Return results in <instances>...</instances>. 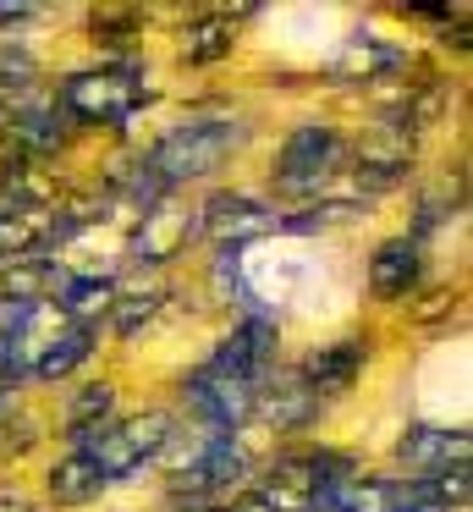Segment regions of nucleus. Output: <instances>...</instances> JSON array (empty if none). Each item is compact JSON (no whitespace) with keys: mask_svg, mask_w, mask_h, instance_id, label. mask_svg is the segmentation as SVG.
<instances>
[{"mask_svg":"<svg viewBox=\"0 0 473 512\" xmlns=\"http://www.w3.org/2000/svg\"><path fill=\"white\" fill-rule=\"evenodd\" d=\"M253 380H237V375H220V369H193V375L182 380V402L187 413H193V424H204V430L215 435H237L242 424L253 419Z\"/></svg>","mask_w":473,"mask_h":512,"instance_id":"nucleus-6","label":"nucleus"},{"mask_svg":"<svg viewBox=\"0 0 473 512\" xmlns=\"http://www.w3.org/2000/svg\"><path fill=\"white\" fill-rule=\"evenodd\" d=\"M242 138H248V127H242L237 116H187V122H176L171 133L149 149L143 171H149L165 193L193 188V182L215 177V171L237 155Z\"/></svg>","mask_w":473,"mask_h":512,"instance_id":"nucleus-1","label":"nucleus"},{"mask_svg":"<svg viewBox=\"0 0 473 512\" xmlns=\"http://www.w3.org/2000/svg\"><path fill=\"white\" fill-rule=\"evenodd\" d=\"M165 512H220V507H198V501H171Z\"/></svg>","mask_w":473,"mask_h":512,"instance_id":"nucleus-30","label":"nucleus"},{"mask_svg":"<svg viewBox=\"0 0 473 512\" xmlns=\"http://www.w3.org/2000/svg\"><path fill=\"white\" fill-rule=\"evenodd\" d=\"M451 303H457V298H451V292H435V298H429L424 309L413 314V320H424V325H429V320H446V314H451Z\"/></svg>","mask_w":473,"mask_h":512,"instance_id":"nucleus-25","label":"nucleus"},{"mask_svg":"<svg viewBox=\"0 0 473 512\" xmlns=\"http://www.w3.org/2000/svg\"><path fill=\"white\" fill-rule=\"evenodd\" d=\"M193 237H198V210H176L171 193H160V199L138 215V232H132V265H149V270L171 265Z\"/></svg>","mask_w":473,"mask_h":512,"instance_id":"nucleus-9","label":"nucleus"},{"mask_svg":"<svg viewBox=\"0 0 473 512\" xmlns=\"http://www.w3.org/2000/svg\"><path fill=\"white\" fill-rule=\"evenodd\" d=\"M160 303H165V281H160V276H149L138 292H121V281H116V309H110L116 336H138L143 325L160 314Z\"/></svg>","mask_w":473,"mask_h":512,"instance_id":"nucleus-22","label":"nucleus"},{"mask_svg":"<svg viewBox=\"0 0 473 512\" xmlns=\"http://www.w3.org/2000/svg\"><path fill=\"white\" fill-rule=\"evenodd\" d=\"M28 17H33V6H0V28H17Z\"/></svg>","mask_w":473,"mask_h":512,"instance_id":"nucleus-27","label":"nucleus"},{"mask_svg":"<svg viewBox=\"0 0 473 512\" xmlns=\"http://www.w3.org/2000/svg\"><path fill=\"white\" fill-rule=\"evenodd\" d=\"M418 281H424V243L418 237H385L380 248L369 254V292L380 303H402L418 292Z\"/></svg>","mask_w":473,"mask_h":512,"instance_id":"nucleus-12","label":"nucleus"},{"mask_svg":"<svg viewBox=\"0 0 473 512\" xmlns=\"http://www.w3.org/2000/svg\"><path fill=\"white\" fill-rule=\"evenodd\" d=\"M308 512H347V507H341V501H336V496H330V490H325V496H319V501H314V507H308Z\"/></svg>","mask_w":473,"mask_h":512,"instance_id":"nucleus-29","label":"nucleus"},{"mask_svg":"<svg viewBox=\"0 0 473 512\" xmlns=\"http://www.w3.org/2000/svg\"><path fill=\"white\" fill-rule=\"evenodd\" d=\"M363 364H369V336H347V342L314 347V353L297 364V380H303L319 402H336L352 391V380L363 375Z\"/></svg>","mask_w":473,"mask_h":512,"instance_id":"nucleus-11","label":"nucleus"},{"mask_svg":"<svg viewBox=\"0 0 473 512\" xmlns=\"http://www.w3.org/2000/svg\"><path fill=\"white\" fill-rule=\"evenodd\" d=\"M341 133L330 122H303L286 133V144L275 149V166H270V182L275 193H286V199H308V193H319L330 177H336L341 166Z\"/></svg>","mask_w":473,"mask_h":512,"instance_id":"nucleus-4","label":"nucleus"},{"mask_svg":"<svg viewBox=\"0 0 473 512\" xmlns=\"http://www.w3.org/2000/svg\"><path fill=\"white\" fill-rule=\"evenodd\" d=\"M55 100L72 116V127H105V133H116L121 122H132L149 105V89L138 83L132 67H88V72H72L55 89Z\"/></svg>","mask_w":473,"mask_h":512,"instance_id":"nucleus-2","label":"nucleus"},{"mask_svg":"<svg viewBox=\"0 0 473 512\" xmlns=\"http://www.w3.org/2000/svg\"><path fill=\"white\" fill-rule=\"evenodd\" d=\"M72 116L61 111V100H55L50 89H28L17 94V100H0V138H6L11 155L22 160H50L61 155L66 144H72Z\"/></svg>","mask_w":473,"mask_h":512,"instance_id":"nucleus-5","label":"nucleus"},{"mask_svg":"<svg viewBox=\"0 0 473 512\" xmlns=\"http://www.w3.org/2000/svg\"><path fill=\"white\" fill-rule=\"evenodd\" d=\"M396 512H446V507H435V501H429L424 490L407 485V496H402V507H396Z\"/></svg>","mask_w":473,"mask_h":512,"instance_id":"nucleus-26","label":"nucleus"},{"mask_svg":"<svg viewBox=\"0 0 473 512\" xmlns=\"http://www.w3.org/2000/svg\"><path fill=\"white\" fill-rule=\"evenodd\" d=\"M319 408H325V402H319L297 375H275V380L264 375V380H259V391H253V413H264V419H270L281 435L308 430V424L319 419Z\"/></svg>","mask_w":473,"mask_h":512,"instance_id":"nucleus-13","label":"nucleus"},{"mask_svg":"<svg viewBox=\"0 0 473 512\" xmlns=\"http://www.w3.org/2000/svg\"><path fill=\"white\" fill-rule=\"evenodd\" d=\"M220 512H275V507H270V501H264L259 490L248 485V490H237V496H231V507H220Z\"/></svg>","mask_w":473,"mask_h":512,"instance_id":"nucleus-24","label":"nucleus"},{"mask_svg":"<svg viewBox=\"0 0 473 512\" xmlns=\"http://www.w3.org/2000/svg\"><path fill=\"white\" fill-rule=\"evenodd\" d=\"M396 463L413 479H429L451 463H468V430H440V424H418V430L402 435L396 446Z\"/></svg>","mask_w":473,"mask_h":512,"instance_id":"nucleus-14","label":"nucleus"},{"mask_svg":"<svg viewBox=\"0 0 473 512\" xmlns=\"http://www.w3.org/2000/svg\"><path fill=\"white\" fill-rule=\"evenodd\" d=\"M0 160H6V155H0Z\"/></svg>","mask_w":473,"mask_h":512,"instance_id":"nucleus-31","label":"nucleus"},{"mask_svg":"<svg viewBox=\"0 0 473 512\" xmlns=\"http://www.w3.org/2000/svg\"><path fill=\"white\" fill-rule=\"evenodd\" d=\"M110 413H116V380H88V386H77L72 397H66L61 424H66V435L83 446L99 424H110Z\"/></svg>","mask_w":473,"mask_h":512,"instance_id":"nucleus-20","label":"nucleus"},{"mask_svg":"<svg viewBox=\"0 0 473 512\" xmlns=\"http://www.w3.org/2000/svg\"><path fill=\"white\" fill-rule=\"evenodd\" d=\"M0 512H39L33 501H22V496H0Z\"/></svg>","mask_w":473,"mask_h":512,"instance_id":"nucleus-28","label":"nucleus"},{"mask_svg":"<svg viewBox=\"0 0 473 512\" xmlns=\"http://www.w3.org/2000/svg\"><path fill=\"white\" fill-rule=\"evenodd\" d=\"M237 490H248V452L237 446V435H215L193 468L171 474V496L198 507H215L220 496H237Z\"/></svg>","mask_w":473,"mask_h":512,"instance_id":"nucleus-7","label":"nucleus"},{"mask_svg":"<svg viewBox=\"0 0 473 512\" xmlns=\"http://www.w3.org/2000/svg\"><path fill=\"white\" fill-rule=\"evenodd\" d=\"M352 177H358L363 199L402 188V182L413 177V138H407L402 127H391V122L374 127V133L358 144V155H352Z\"/></svg>","mask_w":473,"mask_h":512,"instance_id":"nucleus-10","label":"nucleus"},{"mask_svg":"<svg viewBox=\"0 0 473 512\" xmlns=\"http://www.w3.org/2000/svg\"><path fill=\"white\" fill-rule=\"evenodd\" d=\"M44 490H50L55 507H88V501H99V496L110 490V479L94 468V457L72 446V452H66L61 463L44 474Z\"/></svg>","mask_w":473,"mask_h":512,"instance_id":"nucleus-17","label":"nucleus"},{"mask_svg":"<svg viewBox=\"0 0 473 512\" xmlns=\"http://www.w3.org/2000/svg\"><path fill=\"white\" fill-rule=\"evenodd\" d=\"M88 358H94V331H83V325H66V331L55 336L50 347H44V358L33 364L28 380H66V375H77Z\"/></svg>","mask_w":473,"mask_h":512,"instance_id":"nucleus-21","label":"nucleus"},{"mask_svg":"<svg viewBox=\"0 0 473 512\" xmlns=\"http://www.w3.org/2000/svg\"><path fill=\"white\" fill-rule=\"evenodd\" d=\"M402 67H407V56L396 45H385L374 34H352L336 50V61H330V83H391Z\"/></svg>","mask_w":473,"mask_h":512,"instance_id":"nucleus-15","label":"nucleus"},{"mask_svg":"<svg viewBox=\"0 0 473 512\" xmlns=\"http://www.w3.org/2000/svg\"><path fill=\"white\" fill-rule=\"evenodd\" d=\"M55 248V210H0V270Z\"/></svg>","mask_w":473,"mask_h":512,"instance_id":"nucleus-16","label":"nucleus"},{"mask_svg":"<svg viewBox=\"0 0 473 512\" xmlns=\"http://www.w3.org/2000/svg\"><path fill=\"white\" fill-rule=\"evenodd\" d=\"M281 232V215L253 193H209L198 204V237H209L215 248H248L253 237Z\"/></svg>","mask_w":473,"mask_h":512,"instance_id":"nucleus-8","label":"nucleus"},{"mask_svg":"<svg viewBox=\"0 0 473 512\" xmlns=\"http://www.w3.org/2000/svg\"><path fill=\"white\" fill-rule=\"evenodd\" d=\"M55 309L66 314V325L94 331L116 309V276H66V287L55 292Z\"/></svg>","mask_w":473,"mask_h":512,"instance_id":"nucleus-18","label":"nucleus"},{"mask_svg":"<svg viewBox=\"0 0 473 512\" xmlns=\"http://www.w3.org/2000/svg\"><path fill=\"white\" fill-rule=\"evenodd\" d=\"M138 34H143L138 12H94V39L99 45H132Z\"/></svg>","mask_w":473,"mask_h":512,"instance_id":"nucleus-23","label":"nucleus"},{"mask_svg":"<svg viewBox=\"0 0 473 512\" xmlns=\"http://www.w3.org/2000/svg\"><path fill=\"white\" fill-rule=\"evenodd\" d=\"M171 430H176V413H165V408H149V413H132V419H110V424H99L94 435H88L77 452H88L94 457V468L116 485V479H127V474H138L143 463H154L160 457V446L171 441Z\"/></svg>","mask_w":473,"mask_h":512,"instance_id":"nucleus-3","label":"nucleus"},{"mask_svg":"<svg viewBox=\"0 0 473 512\" xmlns=\"http://www.w3.org/2000/svg\"><path fill=\"white\" fill-rule=\"evenodd\" d=\"M231 50H237V23L231 17H193V23L182 28V39H176V56H182V67H215V61H226Z\"/></svg>","mask_w":473,"mask_h":512,"instance_id":"nucleus-19","label":"nucleus"}]
</instances>
